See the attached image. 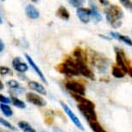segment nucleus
Instances as JSON below:
<instances>
[{
  "label": "nucleus",
  "instance_id": "4c0bfd02",
  "mask_svg": "<svg viewBox=\"0 0 132 132\" xmlns=\"http://www.w3.org/2000/svg\"><path fill=\"white\" fill-rule=\"evenodd\" d=\"M2 1H4V0H2Z\"/></svg>",
  "mask_w": 132,
  "mask_h": 132
},
{
  "label": "nucleus",
  "instance_id": "423d86ee",
  "mask_svg": "<svg viewBox=\"0 0 132 132\" xmlns=\"http://www.w3.org/2000/svg\"><path fill=\"white\" fill-rule=\"evenodd\" d=\"M61 105L62 107V109H63V111H65V113L67 114V116H68V118H70V120L72 121V123H73L79 129H80V130L84 131L85 130L84 125L82 124L80 120H79V118L75 115V113H74L73 111L71 110L70 107H69L66 103H64V102H62V101L61 102Z\"/></svg>",
  "mask_w": 132,
  "mask_h": 132
},
{
  "label": "nucleus",
  "instance_id": "e433bc0d",
  "mask_svg": "<svg viewBox=\"0 0 132 132\" xmlns=\"http://www.w3.org/2000/svg\"><path fill=\"white\" fill-rule=\"evenodd\" d=\"M41 132H46V131H41Z\"/></svg>",
  "mask_w": 132,
  "mask_h": 132
},
{
  "label": "nucleus",
  "instance_id": "393cba45",
  "mask_svg": "<svg viewBox=\"0 0 132 132\" xmlns=\"http://www.w3.org/2000/svg\"><path fill=\"white\" fill-rule=\"evenodd\" d=\"M0 124H2V125L4 126V127H5V128H7V129H11V130H14V131H16V127L12 125V124H11V123H10L9 121L5 120V119L3 118H1V117H0Z\"/></svg>",
  "mask_w": 132,
  "mask_h": 132
},
{
  "label": "nucleus",
  "instance_id": "473e14b6",
  "mask_svg": "<svg viewBox=\"0 0 132 132\" xmlns=\"http://www.w3.org/2000/svg\"><path fill=\"white\" fill-rule=\"evenodd\" d=\"M99 2H100L101 4H103L104 5H106V4H108V3H107V0H99Z\"/></svg>",
  "mask_w": 132,
  "mask_h": 132
},
{
  "label": "nucleus",
  "instance_id": "b1692460",
  "mask_svg": "<svg viewBox=\"0 0 132 132\" xmlns=\"http://www.w3.org/2000/svg\"><path fill=\"white\" fill-rule=\"evenodd\" d=\"M7 86H8L10 88L14 89V90H17V91L23 90V87L21 86V85H20L16 80H15V79H11V80H9L7 82Z\"/></svg>",
  "mask_w": 132,
  "mask_h": 132
},
{
  "label": "nucleus",
  "instance_id": "f8f14e48",
  "mask_svg": "<svg viewBox=\"0 0 132 132\" xmlns=\"http://www.w3.org/2000/svg\"><path fill=\"white\" fill-rule=\"evenodd\" d=\"M28 87L30 90L36 92L40 95H47V90L44 86L37 81L30 80L28 82Z\"/></svg>",
  "mask_w": 132,
  "mask_h": 132
},
{
  "label": "nucleus",
  "instance_id": "dca6fc26",
  "mask_svg": "<svg viewBox=\"0 0 132 132\" xmlns=\"http://www.w3.org/2000/svg\"><path fill=\"white\" fill-rule=\"evenodd\" d=\"M90 5H91V11H92V17H93V21L95 22V23H98L102 19L101 15L99 13V11H98V8H97V6L95 5V4H94L92 0H90Z\"/></svg>",
  "mask_w": 132,
  "mask_h": 132
},
{
  "label": "nucleus",
  "instance_id": "5701e85b",
  "mask_svg": "<svg viewBox=\"0 0 132 132\" xmlns=\"http://www.w3.org/2000/svg\"><path fill=\"white\" fill-rule=\"evenodd\" d=\"M11 103L13 104V105L17 107V108H19V109H25L26 108V104L24 103L23 101H22L21 99L16 98V97H11Z\"/></svg>",
  "mask_w": 132,
  "mask_h": 132
},
{
  "label": "nucleus",
  "instance_id": "412c9836",
  "mask_svg": "<svg viewBox=\"0 0 132 132\" xmlns=\"http://www.w3.org/2000/svg\"><path fill=\"white\" fill-rule=\"evenodd\" d=\"M18 127L23 132H36V130L26 121H20L18 123Z\"/></svg>",
  "mask_w": 132,
  "mask_h": 132
},
{
  "label": "nucleus",
  "instance_id": "c756f323",
  "mask_svg": "<svg viewBox=\"0 0 132 132\" xmlns=\"http://www.w3.org/2000/svg\"><path fill=\"white\" fill-rule=\"evenodd\" d=\"M4 49V43L3 42V41L0 39V53H1V52H3Z\"/></svg>",
  "mask_w": 132,
  "mask_h": 132
},
{
  "label": "nucleus",
  "instance_id": "20e7f679",
  "mask_svg": "<svg viewBox=\"0 0 132 132\" xmlns=\"http://www.w3.org/2000/svg\"><path fill=\"white\" fill-rule=\"evenodd\" d=\"M65 87H66L67 90L69 91V93H76L81 96H86V86L80 81L70 79V80L65 82Z\"/></svg>",
  "mask_w": 132,
  "mask_h": 132
},
{
  "label": "nucleus",
  "instance_id": "aec40b11",
  "mask_svg": "<svg viewBox=\"0 0 132 132\" xmlns=\"http://www.w3.org/2000/svg\"><path fill=\"white\" fill-rule=\"evenodd\" d=\"M56 15H57V16H59L60 18H61L63 20H68L69 17H70V14H69L68 11L65 8L64 6H61L57 10Z\"/></svg>",
  "mask_w": 132,
  "mask_h": 132
},
{
  "label": "nucleus",
  "instance_id": "bb28decb",
  "mask_svg": "<svg viewBox=\"0 0 132 132\" xmlns=\"http://www.w3.org/2000/svg\"><path fill=\"white\" fill-rule=\"evenodd\" d=\"M119 1L127 10H129V11L132 12V2L130 0H119Z\"/></svg>",
  "mask_w": 132,
  "mask_h": 132
},
{
  "label": "nucleus",
  "instance_id": "a211bd4d",
  "mask_svg": "<svg viewBox=\"0 0 132 132\" xmlns=\"http://www.w3.org/2000/svg\"><path fill=\"white\" fill-rule=\"evenodd\" d=\"M73 57L76 60H80V61H87V55L86 53L83 49L80 48H76L73 51Z\"/></svg>",
  "mask_w": 132,
  "mask_h": 132
},
{
  "label": "nucleus",
  "instance_id": "72a5a7b5",
  "mask_svg": "<svg viewBox=\"0 0 132 132\" xmlns=\"http://www.w3.org/2000/svg\"><path fill=\"white\" fill-rule=\"evenodd\" d=\"M4 87V86L3 82H2V80H1V79H0V90H3Z\"/></svg>",
  "mask_w": 132,
  "mask_h": 132
},
{
  "label": "nucleus",
  "instance_id": "2eb2a0df",
  "mask_svg": "<svg viewBox=\"0 0 132 132\" xmlns=\"http://www.w3.org/2000/svg\"><path fill=\"white\" fill-rule=\"evenodd\" d=\"M25 11H26L27 16L31 19H37L40 16L38 10H37L34 5H32V4H29V5H27L26 9H25Z\"/></svg>",
  "mask_w": 132,
  "mask_h": 132
},
{
  "label": "nucleus",
  "instance_id": "4468645a",
  "mask_svg": "<svg viewBox=\"0 0 132 132\" xmlns=\"http://www.w3.org/2000/svg\"><path fill=\"white\" fill-rule=\"evenodd\" d=\"M110 35H111V36L112 37V38L118 39V40H119V41L123 42V43L127 44V45L132 47V39L129 38V36H123V35H120V34L117 33V32H111Z\"/></svg>",
  "mask_w": 132,
  "mask_h": 132
},
{
  "label": "nucleus",
  "instance_id": "f03ea898",
  "mask_svg": "<svg viewBox=\"0 0 132 132\" xmlns=\"http://www.w3.org/2000/svg\"><path fill=\"white\" fill-rule=\"evenodd\" d=\"M57 71L68 76H79L80 73L78 70L75 61L73 58L68 57L65 61L56 67Z\"/></svg>",
  "mask_w": 132,
  "mask_h": 132
},
{
  "label": "nucleus",
  "instance_id": "9b49d317",
  "mask_svg": "<svg viewBox=\"0 0 132 132\" xmlns=\"http://www.w3.org/2000/svg\"><path fill=\"white\" fill-rule=\"evenodd\" d=\"M12 67H13L15 70L21 73H25L29 69L28 65L22 61V59L20 57H15L13 59V61H12Z\"/></svg>",
  "mask_w": 132,
  "mask_h": 132
},
{
  "label": "nucleus",
  "instance_id": "cd10ccee",
  "mask_svg": "<svg viewBox=\"0 0 132 132\" xmlns=\"http://www.w3.org/2000/svg\"><path fill=\"white\" fill-rule=\"evenodd\" d=\"M0 74L1 75H7V74H12V71L7 67L0 66Z\"/></svg>",
  "mask_w": 132,
  "mask_h": 132
},
{
  "label": "nucleus",
  "instance_id": "2f4dec72",
  "mask_svg": "<svg viewBox=\"0 0 132 132\" xmlns=\"http://www.w3.org/2000/svg\"><path fill=\"white\" fill-rule=\"evenodd\" d=\"M128 74L129 76L132 78V67H130V68H129V71H128Z\"/></svg>",
  "mask_w": 132,
  "mask_h": 132
},
{
  "label": "nucleus",
  "instance_id": "6e6552de",
  "mask_svg": "<svg viewBox=\"0 0 132 132\" xmlns=\"http://www.w3.org/2000/svg\"><path fill=\"white\" fill-rule=\"evenodd\" d=\"M116 50V62H117V65L121 68L126 73H128V71H129V68H130L129 66V61H127V58L124 54L123 51L121 50L119 48H115Z\"/></svg>",
  "mask_w": 132,
  "mask_h": 132
},
{
  "label": "nucleus",
  "instance_id": "9d476101",
  "mask_svg": "<svg viewBox=\"0 0 132 132\" xmlns=\"http://www.w3.org/2000/svg\"><path fill=\"white\" fill-rule=\"evenodd\" d=\"M77 16L79 19L83 23H88L91 20L92 17V11L91 9L83 8V7H79L76 11Z\"/></svg>",
  "mask_w": 132,
  "mask_h": 132
},
{
  "label": "nucleus",
  "instance_id": "f257e3e1",
  "mask_svg": "<svg viewBox=\"0 0 132 132\" xmlns=\"http://www.w3.org/2000/svg\"><path fill=\"white\" fill-rule=\"evenodd\" d=\"M106 20L114 29L120 28L122 25L121 19L123 16V12L118 5H111L105 10Z\"/></svg>",
  "mask_w": 132,
  "mask_h": 132
},
{
  "label": "nucleus",
  "instance_id": "c85d7f7f",
  "mask_svg": "<svg viewBox=\"0 0 132 132\" xmlns=\"http://www.w3.org/2000/svg\"><path fill=\"white\" fill-rule=\"evenodd\" d=\"M11 102V98H7V97L2 95V94H0V103L1 104H8Z\"/></svg>",
  "mask_w": 132,
  "mask_h": 132
},
{
  "label": "nucleus",
  "instance_id": "f704fd0d",
  "mask_svg": "<svg viewBox=\"0 0 132 132\" xmlns=\"http://www.w3.org/2000/svg\"><path fill=\"white\" fill-rule=\"evenodd\" d=\"M99 36L101 37V38H104V40H111L109 38V37H107V36H103V35H99Z\"/></svg>",
  "mask_w": 132,
  "mask_h": 132
},
{
  "label": "nucleus",
  "instance_id": "0eeeda50",
  "mask_svg": "<svg viewBox=\"0 0 132 132\" xmlns=\"http://www.w3.org/2000/svg\"><path fill=\"white\" fill-rule=\"evenodd\" d=\"M73 60H74V61H75L76 67H77V68H78L80 75L86 77V78L89 79H92V80H93V79H95L94 73L90 69V68L87 66L86 61H80V60H76L74 58H73Z\"/></svg>",
  "mask_w": 132,
  "mask_h": 132
},
{
  "label": "nucleus",
  "instance_id": "ddd939ff",
  "mask_svg": "<svg viewBox=\"0 0 132 132\" xmlns=\"http://www.w3.org/2000/svg\"><path fill=\"white\" fill-rule=\"evenodd\" d=\"M25 58L27 60V61H28V63L30 65V67H32V68L34 69V71L36 72L37 75L39 76V78L42 79V81L43 82V83L48 84V81H47L45 76H44V73H42V71L39 68V67H37V65L36 64V62L33 61V59H32L31 57L27 54H25Z\"/></svg>",
  "mask_w": 132,
  "mask_h": 132
},
{
  "label": "nucleus",
  "instance_id": "6ab92c4d",
  "mask_svg": "<svg viewBox=\"0 0 132 132\" xmlns=\"http://www.w3.org/2000/svg\"><path fill=\"white\" fill-rule=\"evenodd\" d=\"M111 73H112V75L117 79H122L127 74L123 69L121 68H119L118 65L112 67V68H111Z\"/></svg>",
  "mask_w": 132,
  "mask_h": 132
},
{
  "label": "nucleus",
  "instance_id": "7ed1b4c3",
  "mask_svg": "<svg viewBox=\"0 0 132 132\" xmlns=\"http://www.w3.org/2000/svg\"><path fill=\"white\" fill-rule=\"evenodd\" d=\"M90 60L92 64L95 68L100 73H105L108 68V61L102 54L97 53V52H92L90 55Z\"/></svg>",
  "mask_w": 132,
  "mask_h": 132
},
{
  "label": "nucleus",
  "instance_id": "39448f33",
  "mask_svg": "<svg viewBox=\"0 0 132 132\" xmlns=\"http://www.w3.org/2000/svg\"><path fill=\"white\" fill-rule=\"evenodd\" d=\"M77 108L87 122L92 120H98V117H97V113L95 111V105L78 104Z\"/></svg>",
  "mask_w": 132,
  "mask_h": 132
},
{
  "label": "nucleus",
  "instance_id": "7c9ffc66",
  "mask_svg": "<svg viewBox=\"0 0 132 132\" xmlns=\"http://www.w3.org/2000/svg\"><path fill=\"white\" fill-rule=\"evenodd\" d=\"M54 132H65V131L62 130L61 128H58V127H54Z\"/></svg>",
  "mask_w": 132,
  "mask_h": 132
},
{
  "label": "nucleus",
  "instance_id": "c9c22d12",
  "mask_svg": "<svg viewBox=\"0 0 132 132\" xmlns=\"http://www.w3.org/2000/svg\"><path fill=\"white\" fill-rule=\"evenodd\" d=\"M2 23H3V19H2L1 15H0V24H2Z\"/></svg>",
  "mask_w": 132,
  "mask_h": 132
},
{
  "label": "nucleus",
  "instance_id": "f3484780",
  "mask_svg": "<svg viewBox=\"0 0 132 132\" xmlns=\"http://www.w3.org/2000/svg\"><path fill=\"white\" fill-rule=\"evenodd\" d=\"M90 126L91 129L93 132H107L105 129L103 128V126L99 123V122L98 120H92L87 122Z\"/></svg>",
  "mask_w": 132,
  "mask_h": 132
},
{
  "label": "nucleus",
  "instance_id": "4be33fe9",
  "mask_svg": "<svg viewBox=\"0 0 132 132\" xmlns=\"http://www.w3.org/2000/svg\"><path fill=\"white\" fill-rule=\"evenodd\" d=\"M0 110L3 112V114L7 118H11L13 115V111L11 110V108L10 107L8 104H0Z\"/></svg>",
  "mask_w": 132,
  "mask_h": 132
},
{
  "label": "nucleus",
  "instance_id": "a878e982",
  "mask_svg": "<svg viewBox=\"0 0 132 132\" xmlns=\"http://www.w3.org/2000/svg\"><path fill=\"white\" fill-rule=\"evenodd\" d=\"M85 0H69V4L71 6L76 7V8H79L82 4H84Z\"/></svg>",
  "mask_w": 132,
  "mask_h": 132
},
{
  "label": "nucleus",
  "instance_id": "1a4fd4ad",
  "mask_svg": "<svg viewBox=\"0 0 132 132\" xmlns=\"http://www.w3.org/2000/svg\"><path fill=\"white\" fill-rule=\"evenodd\" d=\"M26 100L34 105L37 107H45L47 105V101L41 95L35 93H26Z\"/></svg>",
  "mask_w": 132,
  "mask_h": 132
}]
</instances>
